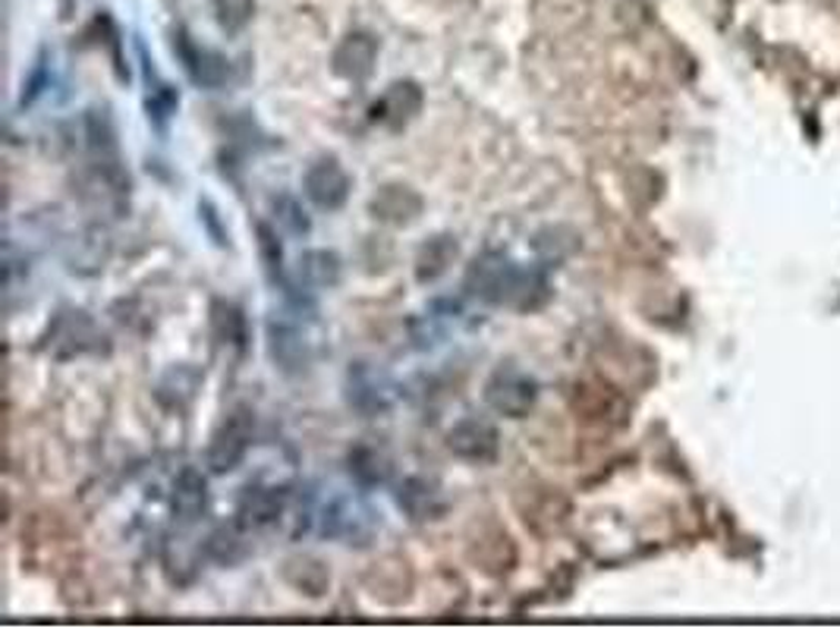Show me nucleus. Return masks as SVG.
<instances>
[{
  "label": "nucleus",
  "mask_w": 840,
  "mask_h": 629,
  "mask_svg": "<svg viewBox=\"0 0 840 629\" xmlns=\"http://www.w3.org/2000/svg\"><path fill=\"white\" fill-rule=\"evenodd\" d=\"M463 290L478 302L513 309V312H538L549 306L551 283L545 268L520 264L504 252H485L466 268Z\"/></svg>",
  "instance_id": "f257e3e1"
},
{
  "label": "nucleus",
  "mask_w": 840,
  "mask_h": 629,
  "mask_svg": "<svg viewBox=\"0 0 840 629\" xmlns=\"http://www.w3.org/2000/svg\"><path fill=\"white\" fill-rule=\"evenodd\" d=\"M485 403L504 419H526L538 403V381L520 366H497L485 381Z\"/></svg>",
  "instance_id": "f03ea898"
},
{
  "label": "nucleus",
  "mask_w": 840,
  "mask_h": 629,
  "mask_svg": "<svg viewBox=\"0 0 840 629\" xmlns=\"http://www.w3.org/2000/svg\"><path fill=\"white\" fill-rule=\"evenodd\" d=\"M253 435H256V412L249 407L230 409V416L211 435V445H208V453H205L208 469L215 476L234 472L246 460V453L253 447Z\"/></svg>",
  "instance_id": "7ed1b4c3"
},
{
  "label": "nucleus",
  "mask_w": 840,
  "mask_h": 629,
  "mask_svg": "<svg viewBox=\"0 0 840 629\" xmlns=\"http://www.w3.org/2000/svg\"><path fill=\"white\" fill-rule=\"evenodd\" d=\"M268 356L284 375H299L312 366L315 359V340L303 328L299 318L280 312L268 318Z\"/></svg>",
  "instance_id": "20e7f679"
},
{
  "label": "nucleus",
  "mask_w": 840,
  "mask_h": 629,
  "mask_svg": "<svg viewBox=\"0 0 840 629\" xmlns=\"http://www.w3.org/2000/svg\"><path fill=\"white\" fill-rule=\"evenodd\" d=\"M322 532L328 538H337L344 545H356L366 548L368 541L378 532V519L366 507V500L353 498V495H340L325 507L322 513Z\"/></svg>",
  "instance_id": "39448f33"
},
{
  "label": "nucleus",
  "mask_w": 840,
  "mask_h": 629,
  "mask_svg": "<svg viewBox=\"0 0 840 629\" xmlns=\"http://www.w3.org/2000/svg\"><path fill=\"white\" fill-rule=\"evenodd\" d=\"M349 189H353V177L334 154L312 161L309 170L303 173V196L318 211H340L347 204Z\"/></svg>",
  "instance_id": "423d86ee"
},
{
  "label": "nucleus",
  "mask_w": 840,
  "mask_h": 629,
  "mask_svg": "<svg viewBox=\"0 0 840 629\" xmlns=\"http://www.w3.org/2000/svg\"><path fill=\"white\" fill-rule=\"evenodd\" d=\"M447 450L463 463H494L501 457V435L482 416H466L447 431Z\"/></svg>",
  "instance_id": "0eeeda50"
},
{
  "label": "nucleus",
  "mask_w": 840,
  "mask_h": 629,
  "mask_svg": "<svg viewBox=\"0 0 840 629\" xmlns=\"http://www.w3.org/2000/svg\"><path fill=\"white\" fill-rule=\"evenodd\" d=\"M287 507H290V491L287 488L253 481V485L243 488V495L237 500V522L246 532H258L265 526L280 522Z\"/></svg>",
  "instance_id": "6e6552de"
},
{
  "label": "nucleus",
  "mask_w": 840,
  "mask_h": 629,
  "mask_svg": "<svg viewBox=\"0 0 840 629\" xmlns=\"http://www.w3.org/2000/svg\"><path fill=\"white\" fill-rule=\"evenodd\" d=\"M425 108V92H422L419 82H413V79H397V82H391L387 86V92L372 104V123H382L387 130L401 132L406 130L416 117Z\"/></svg>",
  "instance_id": "1a4fd4ad"
},
{
  "label": "nucleus",
  "mask_w": 840,
  "mask_h": 629,
  "mask_svg": "<svg viewBox=\"0 0 840 629\" xmlns=\"http://www.w3.org/2000/svg\"><path fill=\"white\" fill-rule=\"evenodd\" d=\"M174 51L180 57L186 76H189L199 89L215 92L220 86H227V79H230V60L224 54H218V51H211V48H201L199 41H192L184 29L174 36Z\"/></svg>",
  "instance_id": "9d476101"
},
{
  "label": "nucleus",
  "mask_w": 840,
  "mask_h": 629,
  "mask_svg": "<svg viewBox=\"0 0 840 629\" xmlns=\"http://www.w3.org/2000/svg\"><path fill=\"white\" fill-rule=\"evenodd\" d=\"M51 340H55L57 359H73V356H86V352H108V333L79 309H70L57 321Z\"/></svg>",
  "instance_id": "9b49d317"
},
{
  "label": "nucleus",
  "mask_w": 840,
  "mask_h": 629,
  "mask_svg": "<svg viewBox=\"0 0 840 629\" xmlns=\"http://www.w3.org/2000/svg\"><path fill=\"white\" fill-rule=\"evenodd\" d=\"M422 211H425V199L413 186L403 183L382 186L372 196V202H368V214L375 221L384 223V227H397V230L401 227H413L422 218Z\"/></svg>",
  "instance_id": "f8f14e48"
},
{
  "label": "nucleus",
  "mask_w": 840,
  "mask_h": 629,
  "mask_svg": "<svg viewBox=\"0 0 840 629\" xmlns=\"http://www.w3.org/2000/svg\"><path fill=\"white\" fill-rule=\"evenodd\" d=\"M347 403L359 416L372 419V416H382L391 409L394 393H391V385L382 371H375L368 362H356L347 371Z\"/></svg>",
  "instance_id": "ddd939ff"
},
{
  "label": "nucleus",
  "mask_w": 840,
  "mask_h": 629,
  "mask_svg": "<svg viewBox=\"0 0 840 629\" xmlns=\"http://www.w3.org/2000/svg\"><path fill=\"white\" fill-rule=\"evenodd\" d=\"M375 63H378V38H372L368 32H349L330 57L334 76L356 82V86L375 73Z\"/></svg>",
  "instance_id": "4468645a"
},
{
  "label": "nucleus",
  "mask_w": 840,
  "mask_h": 629,
  "mask_svg": "<svg viewBox=\"0 0 840 629\" xmlns=\"http://www.w3.org/2000/svg\"><path fill=\"white\" fill-rule=\"evenodd\" d=\"M170 507H174V519L180 526H192V522H199L205 517V510H208V479L196 466H184L177 472Z\"/></svg>",
  "instance_id": "2eb2a0df"
},
{
  "label": "nucleus",
  "mask_w": 840,
  "mask_h": 629,
  "mask_svg": "<svg viewBox=\"0 0 840 629\" xmlns=\"http://www.w3.org/2000/svg\"><path fill=\"white\" fill-rule=\"evenodd\" d=\"M397 503L406 517L413 522H428V519H438L444 513V495H441L438 481L422 479V476H409L397 488Z\"/></svg>",
  "instance_id": "dca6fc26"
},
{
  "label": "nucleus",
  "mask_w": 840,
  "mask_h": 629,
  "mask_svg": "<svg viewBox=\"0 0 840 629\" xmlns=\"http://www.w3.org/2000/svg\"><path fill=\"white\" fill-rule=\"evenodd\" d=\"M280 579L299 595L322 598L330 589V570L325 560L312 555H293L280 563Z\"/></svg>",
  "instance_id": "f3484780"
},
{
  "label": "nucleus",
  "mask_w": 840,
  "mask_h": 629,
  "mask_svg": "<svg viewBox=\"0 0 840 629\" xmlns=\"http://www.w3.org/2000/svg\"><path fill=\"white\" fill-rule=\"evenodd\" d=\"M347 472L359 488H378V485H387L394 463L382 447L359 441L347 450Z\"/></svg>",
  "instance_id": "a211bd4d"
},
{
  "label": "nucleus",
  "mask_w": 840,
  "mask_h": 629,
  "mask_svg": "<svg viewBox=\"0 0 840 629\" xmlns=\"http://www.w3.org/2000/svg\"><path fill=\"white\" fill-rule=\"evenodd\" d=\"M296 274L312 290H334L344 280V259L334 249H306L296 261Z\"/></svg>",
  "instance_id": "6ab92c4d"
},
{
  "label": "nucleus",
  "mask_w": 840,
  "mask_h": 629,
  "mask_svg": "<svg viewBox=\"0 0 840 629\" xmlns=\"http://www.w3.org/2000/svg\"><path fill=\"white\" fill-rule=\"evenodd\" d=\"M459 259V242L447 233H438L425 242L416 256V280L419 283H432L441 274H447V268Z\"/></svg>",
  "instance_id": "aec40b11"
},
{
  "label": "nucleus",
  "mask_w": 840,
  "mask_h": 629,
  "mask_svg": "<svg viewBox=\"0 0 840 629\" xmlns=\"http://www.w3.org/2000/svg\"><path fill=\"white\" fill-rule=\"evenodd\" d=\"M199 371H192L189 366H177V369H170L158 381V388H155V397H158V403L167 409H186L189 407V400L196 397V390H199Z\"/></svg>",
  "instance_id": "412c9836"
},
{
  "label": "nucleus",
  "mask_w": 840,
  "mask_h": 629,
  "mask_svg": "<svg viewBox=\"0 0 840 629\" xmlns=\"http://www.w3.org/2000/svg\"><path fill=\"white\" fill-rule=\"evenodd\" d=\"M211 331L218 337L220 343L227 347H237L243 350L246 340H249V328H246V314L234 302H224V299H215L211 302Z\"/></svg>",
  "instance_id": "4be33fe9"
},
{
  "label": "nucleus",
  "mask_w": 840,
  "mask_h": 629,
  "mask_svg": "<svg viewBox=\"0 0 840 629\" xmlns=\"http://www.w3.org/2000/svg\"><path fill=\"white\" fill-rule=\"evenodd\" d=\"M146 82H148V94H146L148 120H151L155 127H165L167 120L177 113V108H180V92H177L170 82L158 79V73L151 70V63H146Z\"/></svg>",
  "instance_id": "5701e85b"
},
{
  "label": "nucleus",
  "mask_w": 840,
  "mask_h": 629,
  "mask_svg": "<svg viewBox=\"0 0 840 629\" xmlns=\"http://www.w3.org/2000/svg\"><path fill=\"white\" fill-rule=\"evenodd\" d=\"M243 526H239L237 519H234V526H218L208 541H205V555L211 557V560H218L224 567H234L239 563L243 557H246V541H243Z\"/></svg>",
  "instance_id": "b1692460"
},
{
  "label": "nucleus",
  "mask_w": 840,
  "mask_h": 629,
  "mask_svg": "<svg viewBox=\"0 0 840 629\" xmlns=\"http://www.w3.org/2000/svg\"><path fill=\"white\" fill-rule=\"evenodd\" d=\"M76 246H79V252L70 256V268H73V271H79V274H95V271L105 268V261H108L110 256V242L101 230L82 233V240H76Z\"/></svg>",
  "instance_id": "393cba45"
},
{
  "label": "nucleus",
  "mask_w": 840,
  "mask_h": 629,
  "mask_svg": "<svg viewBox=\"0 0 840 629\" xmlns=\"http://www.w3.org/2000/svg\"><path fill=\"white\" fill-rule=\"evenodd\" d=\"M211 13L227 36H239L256 17V0H211Z\"/></svg>",
  "instance_id": "a878e982"
},
{
  "label": "nucleus",
  "mask_w": 840,
  "mask_h": 629,
  "mask_svg": "<svg viewBox=\"0 0 840 629\" xmlns=\"http://www.w3.org/2000/svg\"><path fill=\"white\" fill-rule=\"evenodd\" d=\"M256 237H258V256H261V264H265V274L271 283L284 278V246L277 240V230L268 221L256 223Z\"/></svg>",
  "instance_id": "bb28decb"
},
{
  "label": "nucleus",
  "mask_w": 840,
  "mask_h": 629,
  "mask_svg": "<svg viewBox=\"0 0 840 629\" xmlns=\"http://www.w3.org/2000/svg\"><path fill=\"white\" fill-rule=\"evenodd\" d=\"M271 211H275V221L277 227H284L287 233L293 237H306L312 230L309 214H306V208L296 202L293 196H277L275 202H271Z\"/></svg>",
  "instance_id": "cd10ccee"
},
{
  "label": "nucleus",
  "mask_w": 840,
  "mask_h": 629,
  "mask_svg": "<svg viewBox=\"0 0 840 629\" xmlns=\"http://www.w3.org/2000/svg\"><path fill=\"white\" fill-rule=\"evenodd\" d=\"M199 218H201V223H205V230H208V233L215 237V242H218V246H230V233H224V230L218 227V208L208 202V199H205V202H199Z\"/></svg>",
  "instance_id": "c85d7f7f"
}]
</instances>
